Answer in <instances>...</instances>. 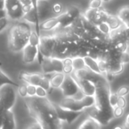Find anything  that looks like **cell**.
Instances as JSON below:
<instances>
[{
    "label": "cell",
    "mask_w": 129,
    "mask_h": 129,
    "mask_svg": "<svg viewBox=\"0 0 129 129\" xmlns=\"http://www.w3.org/2000/svg\"><path fill=\"white\" fill-rule=\"evenodd\" d=\"M25 103L30 115L41 124L43 129H62L57 106L47 97H26Z\"/></svg>",
    "instance_id": "6da1fadb"
},
{
    "label": "cell",
    "mask_w": 129,
    "mask_h": 129,
    "mask_svg": "<svg viewBox=\"0 0 129 129\" xmlns=\"http://www.w3.org/2000/svg\"><path fill=\"white\" fill-rule=\"evenodd\" d=\"M95 104L87 109L84 112L95 119L102 125H108L115 118L113 116V108L109 103L111 93L109 81L105 79L96 84Z\"/></svg>",
    "instance_id": "7a4b0ae2"
},
{
    "label": "cell",
    "mask_w": 129,
    "mask_h": 129,
    "mask_svg": "<svg viewBox=\"0 0 129 129\" xmlns=\"http://www.w3.org/2000/svg\"><path fill=\"white\" fill-rule=\"evenodd\" d=\"M30 24L24 21H16L9 31L8 46L9 49L14 52H22L24 48L29 43L30 36L32 31Z\"/></svg>",
    "instance_id": "3957f363"
},
{
    "label": "cell",
    "mask_w": 129,
    "mask_h": 129,
    "mask_svg": "<svg viewBox=\"0 0 129 129\" xmlns=\"http://www.w3.org/2000/svg\"><path fill=\"white\" fill-rule=\"evenodd\" d=\"M95 104L94 96L84 95L81 98L64 96L58 104V106L66 110L80 112H84L87 109Z\"/></svg>",
    "instance_id": "277c9868"
},
{
    "label": "cell",
    "mask_w": 129,
    "mask_h": 129,
    "mask_svg": "<svg viewBox=\"0 0 129 129\" xmlns=\"http://www.w3.org/2000/svg\"><path fill=\"white\" fill-rule=\"evenodd\" d=\"M17 93L15 86L11 84L0 88V115L12 109L17 101Z\"/></svg>",
    "instance_id": "5b68a950"
},
{
    "label": "cell",
    "mask_w": 129,
    "mask_h": 129,
    "mask_svg": "<svg viewBox=\"0 0 129 129\" xmlns=\"http://www.w3.org/2000/svg\"><path fill=\"white\" fill-rule=\"evenodd\" d=\"M57 40V37L52 33L50 34H40L39 54H40L42 57L52 58Z\"/></svg>",
    "instance_id": "8992f818"
},
{
    "label": "cell",
    "mask_w": 129,
    "mask_h": 129,
    "mask_svg": "<svg viewBox=\"0 0 129 129\" xmlns=\"http://www.w3.org/2000/svg\"><path fill=\"white\" fill-rule=\"evenodd\" d=\"M5 10L10 21H19L24 18V12L20 0H5Z\"/></svg>",
    "instance_id": "52a82bcc"
},
{
    "label": "cell",
    "mask_w": 129,
    "mask_h": 129,
    "mask_svg": "<svg viewBox=\"0 0 129 129\" xmlns=\"http://www.w3.org/2000/svg\"><path fill=\"white\" fill-rule=\"evenodd\" d=\"M60 89L64 96L81 98L82 96H79V95H84L79 85L72 75H66Z\"/></svg>",
    "instance_id": "ba28073f"
},
{
    "label": "cell",
    "mask_w": 129,
    "mask_h": 129,
    "mask_svg": "<svg viewBox=\"0 0 129 129\" xmlns=\"http://www.w3.org/2000/svg\"><path fill=\"white\" fill-rule=\"evenodd\" d=\"M109 13L104 9H90L88 8L84 13V17L94 25H98L99 24L106 21Z\"/></svg>",
    "instance_id": "9c48e42d"
},
{
    "label": "cell",
    "mask_w": 129,
    "mask_h": 129,
    "mask_svg": "<svg viewBox=\"0 0 129 129\" xmlns=\"http://www.w3.org/2000/svg\"><path fill=\"white\" fill-rule=\"evenodd\" d=\"M36 9L40 24L55 16L52 11V6H51L48 0H38Z\"/></svg>",
    "instance_id": "30bf717a"
},
{
    "label": "cell",
    "mask_w": 129,
    "mask_h": 129,
    "mask_svg": "<svg viewBox=\"0 0 129 129\" xmlns=\"http://www.w3.org/2000/svg\"><path fill=\"white\" fill-rule=\"evenodd\" d=\"M56 106H57V110H58V116H59L61 121L62 122L67 123L69 125L73 124L84 112H76L69 111V110H66V109H63L60 108L58 105H56Z\"/></svg>",
    "instance_id": "8fae6325"
},
{
    "label": "cell",
    "mask_w": 129,
    "mask_h": 129,
    "mask_svg": "<svg viewBox=\"0 0 129 129\" xmlns=\"http://www.w3.org/2000/svg\"><path fill=\"white\" fill-rule=\"evenodd\" d=\"M39 55V47L28 43L22 50V60L25 64L33 63Z\"/></svg>",
    "instance_id": "7c38bea8"
},
{
    "label": "cell",
    "mask_w": 129,
    "mask_h": 129,
    "mask_svg": "<svg viewBox=\"0 0 129 129\" xmlns=\"http://www.w3.org/2000/svg\"><path fill=\"white\" fill-rule=\"evenodd\" d=\"M74 78L75 79L78 84L79 85L80 89H81V90L84 95L95 96V93L96 91V87L93 82H92L89 80H87V79L76 78Z\"/></svg>",
    "instance_id": "4fadbf2b"
},
{
    "label": "cell",
    "mask_w": 129,
    "mask_h": 129,
    "mask_svg": "<svg viewBox=\"0 0 129 129\" xmlns=\"http://www.w3.org/2000/svg\"><path fill=\"white\" fill-rule=\"evenodd\" d=\"M44 77L43 74L40 73H21L20 75L21 79L28 84H33L35 86H40V83Z\"/></svg>",
    "instance_id": "5bb4252c"
},
{
    "label": "cell",
    "mask_w": 129,
    "mask_h": 129,
    "mask_svg": "<svg viewBox=\"0 0 129 129\" xmlns=\"http://www.w3.org/2000/svg\"><path fill=\"white\" fill-rule=\"evenodd\" d=\"M3 127L2 129H16L17 123L14 112L12 109L6 111L3 114Z\"/></svg>",
    "instance_id": "9a60e30c"
},
{
    "label": "cell",
    "mask_w": 129,
    "mask_h": 129,
    "mask_svg": "<svg viewBox=\"0 0 129 129\" xmlns=\"http://www.w3.org/2000/svg\"><path fill=\"white\" fill-rule=\"evenodd\" d=\"M102 124L94 118L87 115V117L81 123L78 129H101Z\"/></svg>",
    "instance_id": "2e32d148"
},
{
    "label": "cell",
    "mask_w": 129,
    "mask_h": 129,
    "mask_svg": "<svg viewBox=\"0 0 129 129\" xmlns=\"http://www.w3.org/2000/svg\"><path fill=\"white\" fill-rule=\"evenodd\" d=\"M66 75L64 72H55L50 77V84L51 87L53 89H58L60 88L64 81Z\"/></svg>",
    "instance_id": "e0dca14e"
},
{
    "label": "cell",
    "mask_w": 129,
    "mask_h": 129,
    "mask_svg": "<svg viewBox=\"0 0 129 129\" xmlns=\"http://www.w3.org/2000/svg\"><path fill=\"white\" fill-rule=\"evenodd\" d=\"M106 22L109 25L112 30L118 29L119 27H121V26L124 25L118 15H111V14H109L108 15Z\"/></svg>",
    "instance_id": "ac0fdd59"
},
{
    "label": "cell",
    "mask_w": 129,
    "mask_h": 129,
    "mask_svg": "<svg viewBox=\"0 0 129 129\" xmlns=\"http://www.w3.org/2000/svg\"><path fill=\"white\" fill-rule=\"evenodd\" d=\"M84 61H85V64H86V66L87 68H88L89 69H90L91 71L96 72V73H98V74H101L100 73V71L99 69V66H98V60L89 56V55H87L85 57H84Z\"/></svg>",
    "instance_id": "d6986e66"
},
{
    "label": "cell",
    "mask_w": 129,
    "mask_h": 129,
    "mask_svg": "<svg viewBox=\"0 0 129 129\" xmlns=\"http://www.w3.org/2000/svg\"><path fill=\"white\" fill-rule=\"evenodd\" d=\"M117 15L119 17L124 26L127 28H129V6L122 7L119 10Z\"/></svg>",
    "instance_id": "ffe728a7"
},
{
    "label": "cell",
    "mask_w": 129,
    "mask_h": 129,
    "mask_svg": "<svg viewBox=\"0 0 129 129\" xmlns=\"http://www.w3.org/2000/svg\"><path fill=\"white\" fill-rule=\"evenodd\" d=\"M6 84H11L15 87H18L19 84H18L16 82H15L11 78H9L2 69L0 70V88Z\"/></svg>",
    "instance_id": "44dd1931"
},
{
    "label": "cell",
    "mask_w": 129,
    "mask_h": 129,
    "mask_svg": "<svg viewBox=\"0 0 129 129\" xmlns=\"http://www.w3.org/2000/svg\"><path fill=\"white\" fill-rule=\"evenodd\" d=\"M73 68H74V71L81 70L87 68L84 57L77 56L73 58Z\"/></svg>",
    "instance_id": "7402d4cb"
},
{
    "label": "cell",
    "mask_w": 129,
    "mask_h": 129,
    "mask_svg": "<svg viewBox=\"0 0 129 129\" xmlns=\"http://www.w3.org/2000/svg\"><path fill=\"white\" fill-rule=\"evenodd\" d=\"M51 60H52V64L55 73L63 72V69H64L63 60L60 58H51Z\"/></svg>",
    "instance_id": "603a6c76"
},
{
    "label": "cell",
    "mask_w": 129,
    "mask_h": 129,
    "mask_svg": "<svg viewBox=\"0 0 129 129\" xmlns=\"http://www.w3.org/2000/svg\"><path fill=\"white\" fill-rule=\"evenodd\" d=\"M66 12H67L73 18H78V17H80V16L82 15V13H81V9H80L78 6H75V5H71V6H67L66 9Z\"/></svg>",
    "instance_id": "cb8c5ba5"
},
{
    "label": "cell",
    "mask_w": 129,
    "mask_h": 129,
    "mask_svg": "<svg viewBox=\"0 0 129 129\" xmlns=\"http://www.w3.org/2000/svg\"><path fill=\"white\" fill-rule=\"evenodd\" d=\"M40 40V35L37 33L36 29L32 30L30 36V39H29V43L33 46L39 47Z\"/></svg>",
    "instance_id": "d4e9b609"
},
{
    "label": "cell",
    "mask_w": 129,
    "mask_h": 129,
    "mask_svg": "<svg viewBox=\"0 0 129 129\" xmlns=\"http://www.w3.org/2000/svg\"><path fill=\"white\" fill-rule=\"evenodd\" d=\"M97 27H98V29L100 30V31L103 34H104V35H106V36H109V34H110L111 31H112V30H111L109 25L106 21L99 24L97 25Z\"/></svg>",
    "instance_id": "484cf974"
},
{
    "label": "cell",
    "mask_w": 129,
    "mask_h": 129,
    "mask_svg": "<svg viewBox=\"0 0 129 129\" xmlns=\"http://www.w3.org/2000/svg\"><path fill=\"white\" fill-rule=\"evenodd\" d=\"M18 94L21 98H26L27 97V84H20L18 87Z\"/></svg>",
    "instance_id": "4316f807"
},
{
    "label": "cell",
    "mask_w": 129,
    "mask_h": 129,
    "mask_svg": "<svg viewBox=\"0 0 129 129\" xmlns=\"http://www.w3.org/2000/svg\"><path fill=\"white\" fill-rule=\"evenodd\" d=\"M52 11H53V13L55 14V15H60L64 12L62 5L59 3H56L52 5Z\"/></svg>",
    "instance_id": "83f0119b"
},
{
    "label": "cell",
    "mask_w": 129,
    "mask_h": 129,
    "mask_svg": "<svg viewBox=\"0 0 129 129\" xmlns=\"http://www.w3.org/2000/svg\"><path fill=\"white\" fill-rule=\"evenodd\" d=\"M116 93L118 96H125L129 93V87L127 85H124L120 87L118 90L116 91Z\"/></svg>",
    "instance_id": "f1b7e54d"
},
{
    "label": "cell",
    "mask_w": 129,
    "mask_h": 129,
    "mask_svg": "<svg viewBox=\"0 0 129 129\" xmlns=\"http://www.w3.org/2000/svg\"><path fill=\"white\" fill-rule=\"evenodd\" d=\"M10 21H11L7 17H5L2 19H0V34L9 27Z\"/></svg>",
    "instance_id": "f546056e"
},
{
    "label": "cell",
    "mask_w": 129,
    "mask_h": 129,
    "mask_svg": "<svg viewBox=\"0 0 129 129\" xmlns=\"http://www.w3.org/2000/svg\"><path fill=\"white\" fill-rule=\"evenodd\" d=\"M124 113V109L119 107V106H115L113 108V116L115 118H121Z\"/></svg>",
    "instance_id": "4dcf8cb0"
},
{
    "label": "cell",
    "mask_w": 129,
    "mask_h": 129,
    "mask_svg": "<svg viewBox=\"0 0 129 129\" xmlns=\"http://www.w3.org/2000/svg\"><path fill=\"white\" fill-rule=\"evenodd\" d=\"M102 0H90L89 2L88 8L90 9H100L103 5Z\"/></svg>",
    "instance_id": "1f68e13d"
},
{
    "label": "cell",
    "mask_w": 129,
    "mask_h": 129,
    "mask_svg": "<svg viewBox=\"0 0 129 129\" xmlns=\"http://www.w3.org/2000/svg\"><path fill=\"white\" fill-rule=\"evenodd\" d=\"M37 94V86L27 84V97L36 96Z\"/></svg>",
    "instance_id": "d6a6232c"
},
{
    "label": "cell",
    "mask_w": 129,
    "mask_h": 129,
    "mask_svg": "<svg viewBox=\"0 0 129 129\" xmlns=\"http://www.w3.org/2000/svg\"><path fill=\"white\" fill-rule=\"evenodd\" d=\"M47 96H48V91L46 89H44L43 87H42L40 86H37V94H36V96L43 98V97H47Z\"/></svg>",
    "instance_id": "836d02e7"
},
{
    "label": "cell",
    "mask_w": 129,
    "mask_h": 129,
    "mask_svg": "<svg viewBox=\"0 0 129 129\" xmlns=\"http://www.w3.org/2000/svg\"><path fill=\"white\" fill-rule=\"evenodd\" d=\"M118 96L116 93H111L109 96V103L110 105L112 108L117 106L118 103Z\"/></svg>",
    "instance_id": "e575fe53"
},
{
    "label": "cell",
    "mask_w": 129,
    "mask_h": 129,
    "mask_svg": "<svg viewBox=\"0 0 129 129\" xmlns=\"http://www.w3.org/2000/svg\"><path fill=\"white\" fill-rule=\"evenodd\" d=\"M119 59H120V61L123 64L128 63L129 62V53H127V52H121L120 55Z\"/></svg>",
    "instance_id": "d590c367"
},
{
    "label": "cell",
    "mask_w": 129,
    "mask_h": 129,
    "mask_svg": "<svg viewBox=\"0 0 129 129\" xmlns=\"http://www.w3.org/2000/svg\"><path fill=\"white\" fill-rule=\"evenodd\" d=\"M117 106L119 107H121L123 109H125V107L127 106V100L124 98V96H118Z\"/></svg>",
    "instance_id": "8d00e7d4"
},
{
    "label": "cell",
    "mask_w": 129,
    "mask_h": 129,
    "mask_svg": "<svg viewBox=\"0 0 129 129\" xmlns=\"http://www.w3.org/2000/svg\"><path fill=\"white\" fill-rule=\"evenodd\" d=\"M26 129H43V127L40 122L36 121L35 122L30 124Z\"/></svg>",
    "instance_id": "74e56055"
},
{
    "label": "cell",
    "mask_w": 129,
    "mask_h": 129,
    "mask_svg": "<svg viewBox=\"0 0 129 129\" xmlns=\"http://www.w3.org/2000/svg\"><path fill=\"white\" fill-rule=\"evenodd\" d=\"M74 72L73 66H64L63 72L66 75H71Z\"/></svg>",
    "instance_id": "f35d334b"
},
{
    "label": "cell",
    "mask_w": 129,
    "mask_h": 129,
    "mask_svg": "<svg viewBox=\"0 0 129 129\" xmlns=\"http://www.w3.org/2000/svg\"><path fill=\"white\" fill-rule=\"evenodd\" d=\"M124 39L126 43L129 45V28H124Z\"/></svg>",
    "instance_id": "ab89813d"
},
{
    "label": "cell",
    "mask_w": 129,
    "mask_h": 129,
    "mask_svg": "<svg viewBox=\"0 0 129 129\" xmlns=\"http://www.w3.org/2000/svg\"><path fill=\"white\" fill-rule=\"evenodd\" d=\"M22 6H27V5H34L33 0H20ZM35 7V6H34Z\"/></svg>",
    "instance_id": "60d3db41"
},
{
    "label": "cell",
    "mask_w": 129,
    "mask_h": 129,
    "mask_svg": "<svg viewBox=\"0 0 129 129\" xmlns=\"http://www.w3.org/2000/svg\"><path fill=\"white\" fill-rule=\"evenodd\" d=\"M123 126H124V129H129V113L127 115V116L125 118V121H124Z\"/></svg>",
    "instance_id": "b9f144b4"
},
{
    "label": "cell",
    "mask_w": 129,
    "mask_h": 129,
    "mask_svg": "<svg viewBox=\"0 0 129 129\" xmlns=\"http://www.w3.org/2000/svg\"><path fill=\"white\" fill-rule=\"evenodd\" d=\"M5 17H7V14L5 9H2L0 10V19H2Z\"/></svg>",
    "instance_id": "7bdbcfd3"
},
{
    "label": "cell",
    "mask_w": 129,
    "mask_h": 129,
    "mask_svg": "<svg viewBox=\"0 0 129 129\" xmlns=\"http://www.w3.org/2000/svg\"><path fill=\"white\" fill-rule=\"evenodd\" d=\"M5 9V0H0V10Z\"/></svg>",
    "instance_id": "ee69618b"
},
{
    "label": "cell",
    "mask_w": 129,
    "mask_h": 129,
    "mask_svg": "<svg viewBox=\"0 0 129 129\" xmlns=\"http://www.w3.org/2000/svg\"><path fill=\"white\" fill-rule=\"evenodd\" d=\"M3 114L0 115V129H2L3 127Z\"/></svg>",
    "instance_id": "f6af8a7d"
},
{
    "label": "cell",
    "mask_w": 129,
    "mask_h": 129,
    "mask_svg": "<svg viewBox=\"0 0 129 129\" xmlns=\"http://www.w3.org/2000/svg\"><path fill=\"white\" fill-rule=\"evenodd\" d=\"M114 129H124V127L123 125H118V126L115 127Z\"/></svg>",
    "instance_id": "bcb514c9"
},
{
    "label": "cell",
    "mask_w": 129,
    "mask_h": 129,
    "mask_svg": "<svg viewBox=\"0 0 129 129\" xmlns=\"http://www.w3.org/2000/svg\"><path fill=\"white\" fill-rule=\"evenodd\" d=\"M102 1H103V3H105V2H109V1H110V0H102Z\"/></svg>",
    "instance_id": "7dc6e473"
},
{
    "label": "cell",
    "mask_w": 129,
    "mask_h": 129,
    "mask_svg": "<svg viewBox=\"0 0 129 129\" xmlns=\"http://www.w3.org/2000/svg\"><path fill=\"white\" fill-rule=\"evenodd\" d=\"M0 70H1V69H0Z\"/></svg>",
    "instance_id": "c3c4849f"
},
{
    "label": "cell",
    "mask_w": 129,
    "mask_h": 129,
    "mask_svg": "<svg viewBox=\"0 0 129 129\" xmlns=\"http://www.w3.org/2000/svg\"><path fill=\"white\" fill-rule=\"evenodd\" d=\"M48 1H49V0H48Z\"/></svg>",
    "instance_id": "681fc988"
}]
</instances>
